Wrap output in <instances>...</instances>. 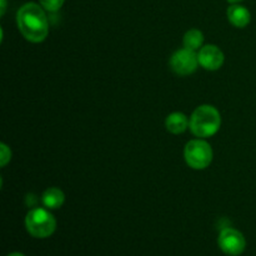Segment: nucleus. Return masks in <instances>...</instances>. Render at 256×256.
Segmentation results:
<instances>
[{"label": "nucleus", "instance_id": "1", "mask_svg": "<svg viewBox=\"0 0 256 256\" xmlns=\"http://www.w3.org/2000/svg\"><path fill=\"white\" fill-rule=\"evenodd\" d=\"M18 26L26 40L40 42L48 36L49 24L44 10L35 2L22 5L16 14Z\"/></svg>", "mask_w": 256, "mask_h": 256}, {"label": "nucleus", "instance_id": "2", "mask_svg": "<svg viewBox=\"0 0 256 256\" xmlns=\"http://www.w3.org/2000/svg\"><path fill=\"white\" fill-rule=\"evenodd\" d=\"M222 118L219 112L212 105H202L198 108L190 119V129L199 138H209L219 130Z\"/></svg>", "mask_w": 256, "mask_h": 256}, {"label": "nucleus", "instance_id": "3", "mask_svg": "<svg viewBox=\"0 0 256 256\" xmlns=\"http://www.w3.org/2000/svg\"><path fill=\"white\" fill-rule=\"evenodd\" d=\"M25 226L30 235L42 239L52 235L56 229V222L49 212L42 208H36L28 212Z\"/></svg>", "mask_w": 256, "mask_h": 256}, {"label": "nucleus", "instance_id": "4", "mask_svg": "<svg viewBox=\"0 0 256 256\" xmlns=\"http://www.w3.org/2000/svg\"><path fill=\"white\" fill-rule=\"evenodd\" d=\"M185 160L192 169H205L212 160V146L204 140H192L185 146Z\"/></svg>", "mask_w": 256, "mask_h": 256}, {"label": "nucleus", "instance_id": "5", "mask_svg": "<svg viewBox=\"0 0 256 256\" xmlns=\"http://www.w3.org/2000/svg\"><path fill=\"white\" fill-rule=\"evenodd\" d=\"M219 246L226 255L238 256L242 254L245 250L246 242H245L244 235L238 230L232 228H225L222 230L219 235Z\"/></svg>", "mask_w": 256, "mask_h": 256}, {"label": "nucleus", "instance_id": "6", "mask_svg": "<svg viewBox=\"0 0 256 256\" xmlns=\"http://www.w3.org/2000/svg\"><path fill=\"white\" fill-rule=\"evenodd\" d=\"M198 64H199L198 55L195 54V52L186 48L178 50L170 60V66L179 75L192 74L196 70Z\"/></svg>", "mask_w": 256, "mask_h": 256}, {"label": "nucleus", "instance_id": "7", "mask_svg": "<svg viewBox=\"0 0 256 256\" xmlns=\"http://www.w3.org/2000/svg\"><path fill=\"white\" fill-rule=\"evenodd\" d=\"M199 64L206 70H218L224 62V54L215 45H206L202 48L198 54Z\"/></svg>", "mask_w": 256, "mask_h": 256}, {"label": "nucleus", "instance_id": "8", "mask_svg": "<svg viewBox=\"0 0 256 256\" xmlns=\"http://www.w3.org/2000/svg\"><path fill=\"white\" fill-rule=\"evenodd\" d=\"M228 18H229V22L234 26L244 28L250 22L252 15H250L249 10L245 6H242V5H232L228 9Z\"/></svg>", "mask_w": 256, "mask_h": 256}, {"label": "nucleus", "instance_id": "9", "mask_svg": "<svg viewBox=\"0 0 256 256\" xmlns=\"http://www.w3.org/2000/svg\"><path fill=\"white\" fill-rule=\"evenodd\" d=\"M189 120L182 112H172L166 119V129L172 134H182L188 129Z\"/></svg>", "mask_w": 256, "mask_h": 256}, {"label": "nucleus", "instance_id": "10", "mask_svg": "<svg viewBox=\"0 0 256 256\" xmlns=\"http://www.w3.org/2000/svg\"><path fill=\"white\" fill-rule=\"evenodd\" d=\"M64 192L60 189H58V188H50V189H48L42 194V202H44L45 206L50 208V209H58V208H60L64 204Z\"/></svg>", "mask_w": 256, "mask_h": 256}, {"label": "nucleus", "instance_id": "11", "mask_svg": "<svg viewBox=\"0 0 256 256\" xmlns=\"http://www.w3.org/2000/svg\"><path fill=\"white\" fill-rule=\"evenodd\" d=\"M202 42H204V35L200 30L196 29L189 30L184 36V46L186 49L192 50V52L199 49L202 45Z\"/></svg>", "mask_w": 256, "mask_h": 256}, {"label": "nucleus", "instance_id": "12", "mask_svg": "<svg viewBox=\"0 0 256 256\" xmlns=\"http://www.w3.org/2000/svg\"><path fill=\"white\" fill-rule=\"evenodd\" d=\"M65 0H40V4L48 12H58L62 6Z\"/></svg>", "mask_w": 256, "mask_h": 256}, {"label": "nucleus", "instance_id": "13", "mask_svg": "<svg viewBox=\"0 0 256 256\" xmlns=\"http://www.w3.org/2000/svg\"><path fill=\"white\" fill-rule=\"evenodd\" d=\"M0 150H2V158H0V165L2 166H5L8 164V162L12 158V152H10V149L5 144L0 145Z\"/></svg>", "mask_w": 256, "mask_h": 256}, {"label": "nucleus", "instance_id": "14", "mask_svg": "<svg viewBox=\"0 0 256 256\" xmlns=\"http://www.w3.org/2000/svg\"><path fill=\"white\" fill-rule=\"evenodd\" d=\"M2 14H4L5 12V0H2Z\"/></svg>", "mask_w": 256, "mask_h": 256}, {"label": "nucleus", "instance_id": "15", "mask_svg": "<svg viewBox=\"0 0 256 256\" xmlns=\"http://www.w3.org/2000/svg\"><path fill=\"white\" fill-rule=\"evenodd\" d=\"M8 256H25V255L20 254V252H12V254H10V255H8Z\"/></svg>", "mask_w": 256, "mask_h": 256}, {"label": "nucleus", "instance_id": "16", "mask_svg": "<svg viewBox=\"0 0 256 256\" xmlns=\"http://www.w3.org/2000/svg\"><path fill=\"white\" fill-rule=\"evenodd\" d=\"M228 2H242V0H228Z\"/></svg>", "mask_w": 256, "mask_h": 256}]
</instances>
